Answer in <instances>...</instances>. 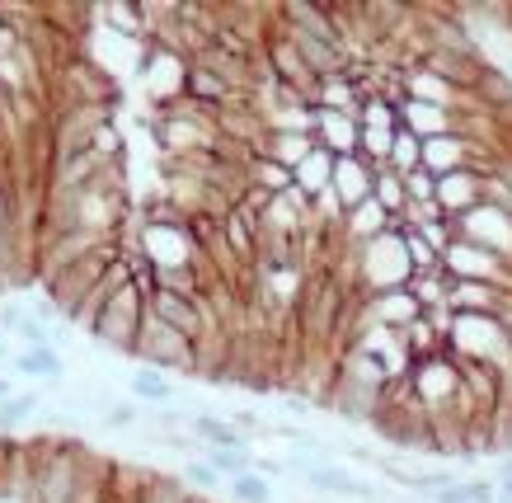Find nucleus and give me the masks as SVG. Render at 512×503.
Here are the masks:
<instances>
[{
  "label": "nucleus",
  "instance_id": "nucleus-1",
  "mask_svg": "<svg viewBox=\"0 0 512 503\" xmlns=\"http://www.w3.org/2000/svg\"><path fill=\"white\" fill-rule=\"evenodd\" d=\"M141 306H151V301H141L137 287H132V283L118 287V292L109 297V306L90 320V330L99 334L104 344L123 348V353H137L141 330H146V315H151V311H141Z\"/></svg>",
  "mask_w": 512,
  "mask_h": 503
},
{
  "label": "nucleus",
  "instance_id": "nucleus-2",
  "mask_svg": "<svg viewBox=\"0 0 512 503\" xmlns=\"http://www.w3.org/2000/svg\"><path fill=\"white\" fill-rule=\"evenodd\" d=\"M442 264H447V278H461V283H498V273H503V259L494 250H484V245L461 236L442 254Z\"/></svg>",
  "mask_w": 512,
  "mask_h": 503
},
{
  "label": "nucleus",
  "instance_id": "nucleus-3",
  "mask_svg": "<svg viewBox=\"0 0 512 503\" xmlns=\"http://www.w3.org/2000/svg\"><path fill=\"white\" fill-rule=\"evenodd\" d=\"M372 193H376V165H372V160L343 156L339 165H334V198H339L343 217H348L353 207L372 203Z\"/></svg>",
  "mask_w": 512,
  "mask_h": 503
},
{
  "label": "nucleus",
  "instance_id": "nucleus-4",
  "mask_svg": "<svg viewBox=\"0 0 512 503\" xmlns=\"http://www.w3.org/2000/svg\"><path fill=\"white\" fill-rule=\"evenodd\" d=\"M400 123L404 132H414L419 142H437V137H451V109L442 104H423V99H400Z\"/></svg>",
  "mask_w": 512,
  "mask_h": 503
},
{
  "label": "nucleus",
  "instance_id": "nucleus-5",
  "mask_svg": "<svg viewBox=\"0 0 512 503\" xmlns=\"http://www.w3.org/2000/svg\"><path fill=\"white\" fill-rule=\"evenodd\" d=\"M151 315L165 320L170 330H179L184 339H198V330H202L198 311H193V297H184V292H165V287H160L156 297H151Z\"/></svg>",
  "mask_w": 512,
  "mask_h": 503
},
{
  "label": "nucleus",
  "instance_id": "nucleus-6",
  "mask_svg": "<svg viewBox=\"0 0 512 503\" xmlns=\"http://www.w3.org/2000/svg\"><path fill=\"white\" fill-rule=\"evenodd\" d=\"M423 170L433 179H447V174H461L470 170V151L466 142L451 132V137H437V142H423Z\"/></svg>",
  "mask_w": 512,
  "mask_h": 503
},
{
  "label": "nucleus",
  "instance_id": "nucleus-7",
  "mask_svg": "<svg viewBox=\"0 0 512 503\" xmlns=\"http://www.w3.org/2000/svg\"><path fill=\"white\" fill-rule=\"evenodd\" d=\"M306 485L320 489V494H343V499H376V489L367 480H357V475L339 471V466H306Z\"/></svg>",
  "mask_w": 512,
  "mask_h": 503
},
{
  "label": "nucleus",
  "instance_id": "nucleus-8",
  "mask_svg": "<svg viewBox=\"0 0 512 503\" xmlns=\"http://www.w3.org/2000/svg\"><path fill=\"white\" fill-rule=\"evenodd\" d=\"M334 165H339V160L329 156L325 146H315L311 156L296 165V189H301V193L315 189V198H320V193H329V189H334Z\"/></svg>",
  "mask_w": 512,
  "mask_h": 503
},
{
  "label": "nucleus",
  "instance_id": "nucleus-9",
  "mask_svg": "<svg viewBox=\"0 0 512 503\" xmlns=\"http://www.w3.org/2000/svg\"><path fill=\"white\" fill-rule=\"evenodd\" d=\"M193 433H198L212 452H249L245 447V433L235 424H221V419H212V414H202V419H193Z\"/></svg>",
  "mask_w": 512,
  "mask_h": 503
},
{
  "label": "nucleus",
  "instance_id": "nucleus-10",
  "mask_svg": "<svg viewBox=\"0 0 512 503\" xmlns=\"http://www.w3.org/2000/svg\"><path fill=\"white\" fill-rule=\"evenodd\" d=\"M376 203L386 207L390 217H400L404 221V212H409V189H404V174H395V170H376V193H372Z\"/></svg>",
  "mask_w": 512,
  "mask_h": 503
},
{
  "label": "nucleus",
  "instance_id": "nucleus-11",
  "mask_svg": "<svg viewBox=\"0 0 512 503\" xmlns=\"http://www.w3.org/2000/svg\"><path fill=\"white\" fill-rule=\"evenodd\" d=\"M15 367L24 372V377H52V381H62L66 377V362L57 358V348L47 344V348H29V353H19Z\"/></svg>",
  "mask_w": 512,
  "mask_h": 503
},
{
  "label": "nucleus",
  "instance_id": "nucleus-12",
  "mask_svg": "<svg viewBox=\"0 0 512 503\" xmlns=\"http://www.w3.org/2000/svg\"><path fill=\"white\" fill-rule=\"evenodd\" d=\"M132 395H137V400H151V405H170L174 386H170V377H165L160 367H141L137 377H132Z\"/></svg>",
  "mask_w": 512,
  "mask_h": 503
},
{
  "label": "nucleus",
  "instance_id": "nucleus-13",
  "mask_svg": "<svg viewBox=\"0 0 512 503\" xmlns=\"http://www.w3.org/2000/svg\"><path fill=\"white\" fill-rule=\"evenodd\" d=\"M386 170L404 174V179H409L414 170H423V142L414 137V132H400V137H395V151H390V165H386Z\"/></svg>",
  "mask_w": 512,
  "mask_h": 503
},
{
  "label": "nucleus",
  "instance_id": "nucleus-14",
  "mask_svg": "<svg viewBox=\"0 0 512 503\" xmlns=\"http://www.w3.org/2000/svg\"><path fill=\"white\" fill-rule=\"evenodd\" d=\"M38 405H43V395L19 391L15 400H5V405H0V428H15V424H24V419H33Z\"/></svg>",
  "mask_w": 512,
  "mask_h": 503
},
{
  "label": "nucleus",
  "instance_id": "nucleus-15",
  "mask_svg": "<svg viewBox=\"0 0 512 503\" xmlns=\"http://www.w3.org/2000/svg\"><path fill=\"white\" fill-rule=\"evenodd\" d=\"M207 466L221 475V480H240V475L254 471V461H249V452H212L207 447Z\"/></svg>",
  "mask_w": 512,
  "mask_h": 503
},
{
  "label": "nucleus",
  "instance_id": "nucleus-16",
  "mask_svg": "<svg viewBox=\"0 0 512 503\" xmlns=\"http://www.w3.org/2000/svg\"><path fill=\"white\" fill-rule=\"evenodd\" d=\"M231 499H240V503H268L273 499V489H268V480L264 475H240V480H231Z\"/></svg>",
  "mask_w": 512,
  "mask_h": 503
},
{
  "label": "nucleus",
  "instance_id": "nucleus-17",
  "mask_svg": "<svg viewBox=\"0 0 512 503\" xmlns=\"http://www.w3.org/2000/svg\"><path fill=\"white\" fill-rule=\"evenodd\" d=\"M188 485H198V489H217L221 485V475L207 466V461H188Z\"/></svg>",
  "mask_w": 512,
  "mask_h": 503
},
{
  "label": "nucleus",
  "instance_id": "nucleus-18",
  "mask_svg": "<svg viewBox=\"0 0 512 503\" xmlns=\"http://www.w3.org/2000/svg\"><path fill=\"white\" fill-rule=\"evenodd\" d=\"M109 424L113 428H132L137 424V409L132 405H109Z\"/></svg>",
  "mask_w": 512,
  "mask_h": 503
},
{
  "label": "nucleus",
  "instance_id": "nucleus-19",
  "mask_svg": "<svg viewBox=\"0 0 512 503\" xmlns=\"http://www.w3.org/2000/svg\"><path fill=\"white\" fill-rule=\"evenodd\" d=\"M498 494H503V499H512V461H498Z\"/></svg>",
  "mask_w": 512,
  "mask_h": 503
},
{
  "label": "nucleus",
  "instance_id": "nucleus-20",
  "mask_svg": "<svg viewBox=\"0 0 512 503\" xmlns=\"http://www.w3.org/2000/svg\"><path fill=\"white\" fill-rule=\"evenodd\" d=\"M15 381H10V377H0V405H5V400H15Z\"/></svg>",
  "mask_w": 512,
  "mask_h": 503
},
{
  "label": "nucleus",
  "instance_id": "nucleus-21",
  "mask_svg": "<svg viewBox=\"0 0 512 503\" xmlns=\"http://www.w3.org/2000/svg\"><path fill=\"white\" fill-rule=\"evenodd\" d=\"M5 353H10V348H5V344H0V358H5Z\"/></svg>",
  "mask_w": 512,
  "mask_h": 503
}]
</instances>
